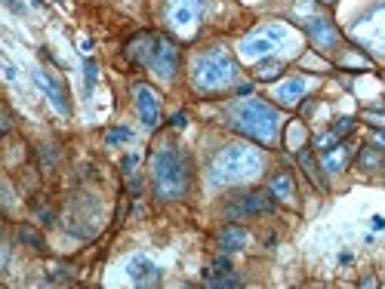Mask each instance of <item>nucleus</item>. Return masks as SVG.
I'll return each instance as SVG.
<instances>
[{
	"instance_id": "1",
	"label": "nucleus",
	"mask_w": 385,
	"mask_h": 289,
	"mask_svg": "<svg viewBox=\"0 0 385 289\" xmlns=\"http://www.w3.org/2000/svg\"><path fill=\"white\" fill-rule=\"evenodd\" d=\"M225 120L234 132H241L244 139L256 142L262 148H274L277 136H281V114L274 105L262 99H237L228 105Z\"/></svg>"
},
{
	"instance_id": "2",
	"label": "nucleus",
	"mask_w": 385,
	"mask_h": 289,
	"mask_svg": "<svg viewBox=\"0 0 385 289\" xmlns=\"http://www.w3.org/2000/svg\"><path fill=\"white\" fill-rule=\"evenodd\" d=\"M191 188V163L185 151L173 142L158 145L151 154V191L158 200H182Z\"/></svg>"
},
{
	"instance_id": "3",
	"label": "nucleus",
	"mask_w": 385,
	"mask_h": 289,
	"mask_svg": "<svg viewBox=\"0 0 385 289\" xmlns=\"http://www.w3.org/2000/svg\"><path fill=\"white\" fill-rule=\"evenodd\" d=\"M262 169H265V160H262L259 148L237 142V145H225L213 154L210 160V182L213 185H241L256 178Z\"/></svg>"
},
{
	"instance_id": "4",
	"label": "nucleus",
	"mask_w": 385,
	"mask_h": 289,
	"mask_svg": "<svg viewBox=\"0 0 385 289\" xmlns=\"http://www.w3.org/2000/svg\"><path fill=\"white\" fill-rule=\"evenodd\" d=\"M237 83V62L225 46H213V50L200 52L191 65V90L200 96H216V92L228 90Z\"/></svg>"
},
{
	"instance_id": "5",
	"label": "nucleus",
	"mask_w": 385,
	"mask_h": 289,
	"mask_svg": "<svg viewBox=\"0 0 385 289\" xmlns=\"http://www.w3.org/2000/svg\"><path fill=\"white\" fill-rule=\"evenodd\" d=\"M284 37H287L284 25H265V28L253 31L250 37H244L241 46H237V52H241L244 62H262L277 50V43H281Z\"/></svg>"
},
{
	"instance_id": "6",
	"label": "nucleus",
	"mask_w": 385,
	"mask_h": 289,
	"mask_svg": "<svg viewBox=\"0 0 385 289\" xmlns=\"http://www.w3.org/2000/svg\"><path fill=\"white\" fill-rule=\"evenodd\" d=\"M351 31H354V41L364 46L367 52L385 56V6H376L367 15H360Z\"/></svg>"
},
{
	"instance_id": "7",
	"label": "nucleus",
	"mask_w": 385,
	"mask_h": 289,
	"mask_svg": "<svg viewBox=\"0 0 385 289\" xmlns=\"http://www.w3.org/2000/svg\"><path fill=\"white\" fill-rule=\"evenodd\" d=\"M204 6H206V0H167L164 19H167L169 31H176V34H182V37L195 34L200 15H204Z\"/></svg>"
},
{
	"instance_id": "8",
	"label": "nucleus",
	"mask_w": 385,
	"mask_h": 289,
	"mask_svg": "<svg viewBox=\"0 0 385 289\" xmlns=\"http://www.w3.org/2000/svg\"><path fill=\"white\" fill-rule=\"evenodd\" d=\"M145 68H151L160 80L169 83L176 77V68H179V50H176V43L169 41V37H164V34H154V46L148 52Z\"/></svg>"
},
{
	"instance_id": "9",
	"label": "nucleus",
	"mask_w": 385,
	"mask_h": 289,
	"mask_svg": "<svg viewBox=\"0 0 385 289\" xmlns=\"http://www.w3.org/2000/svg\"><path fill=\"white\" fill-rule=\"evenodd\" d=\"M274 197L265 191H246V194H237L234 200L225 206V216L231 218V222H237V218H246V216H265V213H272L274 209Z\"/></svg>"
},
{
	"instance_id": "10",
	"label": "nucleus",
	"mask_w": 385,
	"mask_h": 289,
	"mask_svg": "<svg viewBox=\"0 0 385 289\" xmlns=\"http://www.w3.org/2000/svg\"><path fill=\"white\" fill-rule=\"evenodd\" d=\"M133 96H136V111H139L142 127L145 129L160 127V96H158V92H154L148 83H136Z\"/></svg>"
},
{
	"instance_id": "11",
	"label": "nucleus",
	"mask_w": 385,
	"mask_h": 289,
	"mask_svg": "<svg viewBox=\"0 0 385 289\" xmlns=\"http://www.w3.org/2000/svg\"><path fill=\"white\" fill-rule=\"evenodd\" d=\"M305 34L308 41L314 43V50L318 52H333L339 46V31L330 19H321V15H314V19L305 22Z\"/></svg>"
},
{
	"instance_id": "12",
	"label": "nucleus",
	"mask_w": 385,
	"mask_h": 289,
	"mask_svg": "<svg viewBox=\"0 0 385 289\" xmlns=\"http://www.w3.org/2000/svg\"><path fill=\"white\" fill-rule=\"evenodd\" d=\"M246 244H250V231L241 228V225H234V222L222 225L219 234H216V246H219V253H225V255L241 253Z\"/></svg>"
},
{
	"instance_id": "13",
	"label": "nucleus",
	"mask_w": 385,
	"mask_h": 289,
	"mask_svg": "<svg viewBox=\"0 0 385 289\" xmlns=\"http://www.w3.org/2000/svg\"><path fill=\"white\" fill-rule=\"evenodd\" d=\"M351 163V145L349 142H336L333 148L321 151V167L323 173H342L345 167Z\"/></svg>"
},
{
	"instance_id": "14",
	"label": "nucleus",
	"mask_w": 385,
	"mask_h": 289,
	"mask_svg": "<svg viewBox=\"0 0 385 289\" xmlns=\"http://www.w3.org/2000/svg\"><path fill=\"white\" fill-rule=\"evenodd\" d=\"M34 83L41 87L46 96H50V101H52V108H56L59 114H71V105H68V99H65V92H62V87L56 80H52L46 71H34Z\"/></svg>"
},
{
	"instance_id": "15",
	"label": "nucleus",
	"mask_w": 385,
	"mask_h": 289,
	"mask_svg": "<svg viewBox=\"0 0 385 289\" xmlns=\"http://www.w3.org/2000/svg\"><path fill=\"white\" fill-rule=\"evenodd\" d=\"M268 194L277 200V203H293L296 200V185H293V176L287 169H277L268 178Z\"/></svg>"
},
{
	"instance_id": "16",
	"label": "nucleus",
	"mask_w": 385,
	"mask_h": 289,
	"mask_svg": "<svg viewBox=\"0 0 385 289\" xmlns=\"http://www.w3.org/2000/svg\"><path fill=\"white\" fill-rule=\"evenodd\" d=\"M305 92H308V80H305V77H290V80H284L281 87L274 90V99L281 101V105H296Z\"/></svg>"
},
{
	"instance_id": "17",
	"label": "nucleus",
	"mask_w": 385,
	"mask_h": 289,
	"mask_svg": "<svg viewBox=\"0 0 385 289\" xmlns=\"http://www.w3.org/2000/svg\"><path fill=\"white\" fill-rule=\"evenodd\" d=\"M130 277H133L139 286H154L158 283V268H154L145 255H136V259L130 262Z\"/></svg>"
},
{
	"instance_id": "18",
	"label": "nucleus",
	"mask_w": 385,
	"mask_h": 289,
	"mask_svg": "<svg viewBox=\"0 0 385 289\" xmlns=\"http://www.w3.org/2000/svg\"><path fill=\"white\" fill-rule=\"evenodd\" d=\"M385 157H382V148L379 145H364L358 154V169L360 173H382Z\"/></svg>"
},
{
	"instance_id": "19",
	"label": "nucleus",
	"mask_w": 385,
	"mask_h": 289,
	"mask_svg": "<svg viewBox=\"0 0 385 289\" xmlns=\"http://www.w3.org/2000/svg\"><path fill=\"white\" fill-rule=\"evenodd\" d=\"M299 163H302V169H305L308 182H312L318 191H327V182H323V176H321V169H323V167H318V160H314V154L308 151V148H299Z\"/></svg>"
},
{
	"instance_id": "20",
	"label": "nucleus",
	"mask_w": 385,
	"mask_h": 289,
	"mask_svg": "<svg viewBox=\"0 0 385 289\" xmlns=\"http://www.w3.org/2000/svg\"><path fill=\"white\" fill-rule=\"evenodd\" d=\"M253 74H256V80H277V77L284 74V62H277V59H262L256 62V68H253Z\"/></svg>"
},
{
	"instance_id": "21",
	"label": "nucleus",
	"mask_w": 385,
	"mask_h": 289,
	"mask_svg": "<svg viewBox=\"0 0 385 289\" xmlns=\"http://www.w3.org/2000/svg\"><path fill=\"white\" fill-rule=\"evenodd\" d=\"M15 237H19L22 244H28L31 249H37V253H46V240H43V234H41V231H34L31 225H19Z\"/></svg>"
},
{
	"instance_id": "22",
	"label": "nucleus",
	"mask_w": 385,
	"mask_h": 289,
	"mask_svg": "<svg viewBox=\"0 0 385 289\" xmlns=\"http://www.w3.org/2000/svg\"><path fill=\"white\" fill-rule=\"evenodd\" d=\"M305 139H308V132L302 127V120H293L290 127H287V148H293V151H299V148H305Z\"/></svg>"
},
{
	"instance_id": "23",
	"label": "nucleus",
	"mask_w": 385,
	"mask_h": 289,
	"mask_svg": "<svg viewBox=\"0 0 385 289\" xmlns=\"http://www.w3.org/2000/svg\"><path fill=\"white\" fill-rule=\"evenodd\" d=\"M244 280L237 277V274H222V277H206V286H213V289H228V286H241Z\"/></svg>"
},
{
	"instance_id": "24",
	"label": "nucleus",
	"mask_w": 385,
	"mask_h": 289,
	"mask_svg": "<svg viewBox=\"0 0 385 289\" xmlns=\"http://www.w3.org/2000/svg\"><path fill=\"white\" fill-rule=\"evenodd\" d=\"M130 139H133V129H127V127H118V129H108V132H105V145L130 142Z\"/></svg>"
},
{
	"instance_id": "25",
	"label": "nucleus",
	"mask_w": 385,
	"mask_h": 289,
	"mask_svg": "<svg viewBox=\"0 0 385 289\" xmlns=\"http://www.w3.org/2000/svg\"><path fill=\"white\" fill-rule=\"evenodd\" d=\"M354 123H358V120H354V117H339V120L333 123V129H330V132H333L336 139H345V136H349V132L354 129Z\"/></svg>"
},
{
	"instance_id": "26",
	"label": "nucleus",
	"mask_w": 385,
	"mask_h": 289,
	"mask_svg": "<svg viewBox=\"0 0 385 289\" xmlns=\"http://www.w3.org/2000/svg\"><path fill=\"white\" fill-rule=\"evenodd\" d=\"M367 120H370V127L373 129H385V105H379V108H367Z\"/></svg>"
},
{
	"instance_id": "27",
	"label": "nucleus",
	"mask_w": 385,
	"mask_h": 289,
	"mask_svg": "<svg viewBox=\"0 0 385 289\" xmlns=\"http://www.w3.org/2000/svg\"><path fill=\"white\" fill-rule=\"evenodd\" d=\"M41 157H43V167H52V163H56V157H59V148H56V145H43Z\"/></svg>"
},
{
	"instance_id": "28",
	"label": "nucleus",
	"mask_w": 385,
	"mask_h": 289,
	"mask_svg": "<svg viewBox=\"0 0 385 289\" xmlns=\"http://www.w3.org/2000/svg\"><path fill=\"white\" fill-rule=\"evenodd\" d=\"M96 77H99V65L92 59H87V90L96 87Z\"/></svg>"
},
{
	"instance_id": "29",
	"label": "nucleus",
	"mask_w": 385,
	"mask_h": 289,
	"mask_svg": "<svg viewBox=\"0 0 385 289\" xmlns=\"http://www.w3.org/2000/svg\"><path fill=\"white\" fill-rule=\"evenodd\" d=\"M185 123H188V117H185L182 111H176L173 117H169V127L173 129H185Z\"/></svg>"
},
{
	"instance_id": "30",
	"label": "nucleus",
	"mask_w": 385,
	"mask_h": 289,
	"mask_svg": "<svg viewBox=\"0 0 385 289\" xmlns=\"http://www.w3.org/2000/svg\"><path fill=\"white\" fill-rule=\"evenodd\" d=\"M4 6H6V10H13V13H19V15L25 13V6H22L19 0H4Z\"/></svg>"
},
{
	"instance_id": "31",
	"label": "nucleus",
	"mask_w": 385,
	"mask_h": 289,
	"mask_svg": "<svg viewBox=\"0 0 385 289\" xmlns=\"http://www.w3.org/2000/svg\"><path fill=\"white\" fill-rule=\"evenodd\" d=\"M250 92H253L250 83H241V87H237V96H250Z\"/></svg>"
},
{
	"instance_id": "32",
	"label": "nucleus",
	"mask_w": 385,
	"mask_h": 289,
	"mask_svg": "<svg viewBox=\"0 0 385 289\" xmlns=\"http://www.w3.org/2000/svg\"><path fill=\"white\" fill-rule=\"evenodd\" d=\"M373 139H376V145H385V129H376Z\"/></svg>"
},
{
	"instance_id": "33",
	"label": "nucleus",
	"mask_w": 385,
	"mask_h": 289,
	"mask_svg": "<svg viewBox=\"0 0 385 289\" xmlns=\"http://www.w3.org/2000/svg\"><path fill=\"white\" fill-rule=\"evenodd\" d=\"M373 228H376V231H382V228H385V218H382V216H376V218H373Z\"/></svg>"
},
{
	"instance_id": "34",
	"label": "nucleus",
	"mask_w": 385,
	"mask_h": 289,
	"mask_svg": "<svg viewBox=\"0 0 385 289\" xmlns=\"http://www.w3.org/2000/svg\"><path fill=\"white\" fill-rule=\"evenodd\" d=\"M323 3H330V0H323Z\"/></svg>"
}]
</instances>
